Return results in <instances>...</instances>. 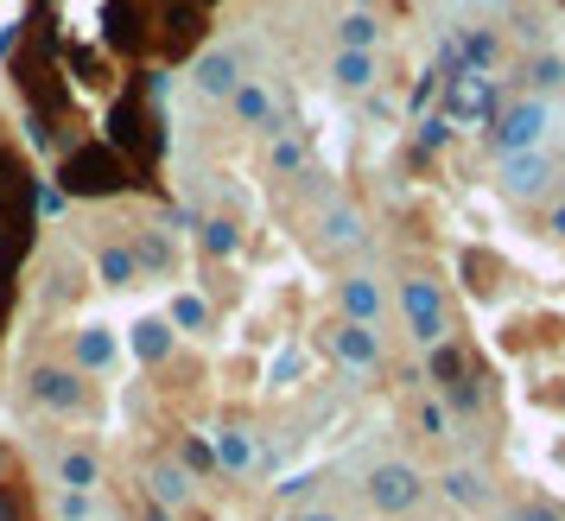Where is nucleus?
<instances>
[{"mask_svg":"<svg viewBox=\"0 0 565 521\" xmlns=\"http://www.w3.org/2000/svg\"><path fill=\"white\" fill-rule=\"evenodd\" d=\"M509 184L514 191H540V184H546V159L540 153H514L509 159Z\"/></svg>","mask_w":565,"mask_h":521,"instance_id":"423d86ee","label":"nucleus"},{"mask_svg":"<svg viewBox=\"0 0 565 521\" xmlns=\"http://www.w3.org/2000/svg\"><path fill=\"white\" fill-rule=\"evenodd\" d=\"M407 306H413V325H419V338H438V299L426 287H413L407 293Z\"/></svg>","mask_w":565,"mask_h":521,"instance_id":"0eeeda50","label":"nucleus"},{"mask_svg":"<svg viewBox=\"0 0 565 521\" xmlns=\"http://www.w3.org/2000/svg\"><path fill=\"white\" fill-rule=\"evenodd\" d=\"M0 64L64 198L159 191L166 115L115 0H20Z\"/></svg>","mask_w":565,"mask_h":521,"instance_id":"f257e3e1","label":"nucleus"},{"mask_svg":"<svg viewBox=\"0 0 565 521\" xmlns=\"http://www.w3.org/2000/svg\"><path fill=\"white\" fill-rule=\"evenodd\" d=\"M375 490H382V502H407L413 477H407V470H382V477H375Z\"/></svg>","mask_w":565,"mask_h":521,"instance_id":"6e6552de","label":"nucleus"},{"mask_svg":"<svg viewBox=\"0 0 565 521\" xmlns=\"http://www.w3.org/2000/svg\"><path fill=\"white\" fill-rule=\"evenodd\" d=\"M32 255H39V159L0 115V350L26 299Z\"/></svg>","mask_w":565,"mask_h":521,"instance_id":"f03ea898","label":"nucleus"},{"mask_svg":"<svg viewBox=\"0 0 565 521\" xmlns=\"http://www.w3.org/2000/svg\"><path fill=\"white\" fill-rule=\"evenodd\" d=\"M540 128H546V108L540 103H514L509 115H502V147H509V153H527V147L540 140Z\"/></svg>","mask_w":565,"mask_h":521,"instance_id":"39448f33","label":"nucleus"},{"mask_svg":"<svg viewBox=\"0 0 565 521\" xmlns=\"http://www.w3.org/2000/svg\"><path fill=\"white\" fill-rule=\"evenodd\" d=\"M534 83H540V89H553V83H565V64H553V57H546V64H534Z\"/></svg>","mask_w":565,"mask_h":521,"instance_id":"1a4fd4ad","label":"nucleus"},{"mask_svg":"<svg viewBox=\"0 0 565 521\" xmlns=\"http://www.w3.org/2000/svg\"><path fill=\"white\" fill-rule=\"evenodd\" d=\"M521 521H559L553 509H521Z\"/></svg>","mask_w":565,"mask_h":521,"instance_id":"9d476101","label":"nucleus"},{"mask_svg":"<svg viewBox=\"0 0 565 521\" xmlns=\"http://www.w3.org/2000/svg\"><path fill=\"white\" fill-rule=\"evenodd\" d=\"M0 521H52L45 490H39V477L13 439H0Z\"/></svg>","mask_w":565,"mask_h":521,"instance_id":"20e7f679","label":"nucleus"},{"mask_svg":"<svg viewBox=\"0 0 565 521\" xmlns=\"http://www.w3.org/2000/svg\"><path fill=\"white\" fill-rule=\"evenodd\" d=\"M223 0H115L121 26H128L134 52L147 71H172L210 39V20H216Z\"/></svg>","mask_w":565,"mask_h":521,"instance_id":"7ed1b4c3","label":"nucleus"},{"mask_svg":"<svg viewBox=\"0 0 565 521\" xmlns=\"http://www.w3.org/2000/svg\"><path fill=\"white\" fill-rule=\"evenodd\" d=\"M553 230H559V235H565V204H559V210H553Z\"/></svg>","mask_w":565,"mask_h":521,"instance_id":"9b49d317","label":"nucleus"}]
</instances>
